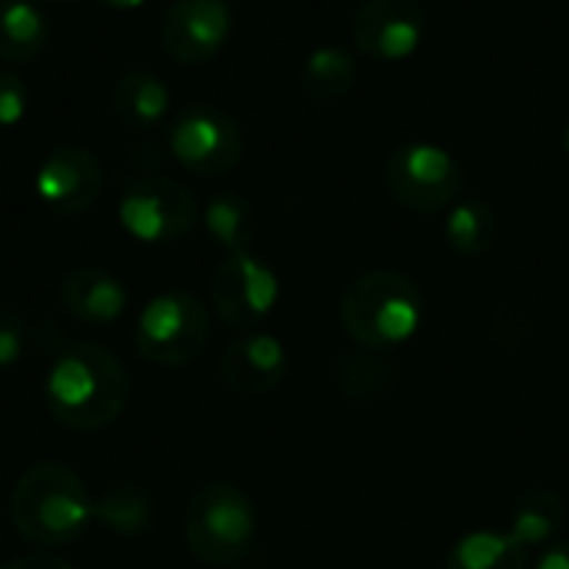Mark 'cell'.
Masks as SVG:
<instances>
[{"label": "cell", "mask_w": 569, "mask_h": 569, "mask_svg": "<svg viewBox=\"0 0 569 569\" xmlns=\"http://www.w3.org/2000/svg\"><path fill=\"white\" fill-rule=\"evenodd\" d=\"M43 403L67 430H103L130 403V373L110 350L97 343H73L50 363Z\"/></svg>", "instance_id": "6da1fadb"}, {"label": "cell", "mask_w": 569, "mask_h": 569, "mask_svg": "<svg viewBox=\"0 0 569 569\" xmlns=\"http://www.w3.org/2000/svg\"><path fill=\"white\" fill-rule=\"evenodd\" d=\"M13 530L43 550L77 543L93 523V497L83 477L63 463H33L10 493Z\"/></svg>", "instance_id": "7a4b0ae2"}, {"label": "cell", "mask_w": 569, "mask_h": 569, "mask_svg": "<svg viewBox=\"0 0 569 569\" xmlns=\"http://www.w3.org/2000/svg\"><path fill=\"white\" fill-rule=\"evenodd\" d=\"M427 317L423 290L400 270H367L340 297V327L363 350H393L417 337Z\"/></svg>", "instance_id": "3957f363"}, {"label": "cell", "mask_w": 569, "mask_h": 569, "mask_svg": "<svg viewBox=\"0 0 569 569\" xmlns=\"http://www.w3.org/2000/svg\"><path fill=\"white\" fill-rule=\"evenodd\" d=\"M257 537L253 500L237 483H207L193 493L183 517L187 550L207 567L240 563Z\"/></svg>", "instance_id": "277c9868"}, {"label": "cell", "mask_w": 569, "mask_h": 569, "mask_svg": "<svg viewBox=\"0 0 569 569\" xmlns=\"http://www.w3.org/2000/svg\"><path fill=\"white\" fill-rule=\"evenodd\" d=\"M137 353L157 367H187L210 343V313L190 290H167L143 303L133 327Z\"/></svg>", "instance_id": "5b68a950"}, {"label": "cell", "mask_w": 569, "mask_h": 569, "mask_svg": "<svg viewBox=\"0 0 569 569\" xmlns=\"http://www.w3.org/2000/svg\"><path fill=\"white\" fill-rule=\"evenodd\" d=\"M383 187L403 210L427 217V213L450 210L460 200L463 167L447 147L413 140L387 157Z\"/></svg>", "instance_id": "8992f818"}, {"label": "cell", "mask_w": 569, "mask_h": 569, "mask_svg": "<svg viewBox=\"0 0 569 569\" xmlns=\"http://www.w3.org/2000/svg\"><path fill=\"white\" fill-rule=\"evenodd\" d=\"M167 150L193 177H227L243 157V130L227 110L190 103L170 123Z\"/></svg>", "instance_id": "52a82bcc"}, {"label": "cell", "mask_w": 569, "mask_h": 569, "mask_svg": "<svg viewBox=\"0 0 569 569\" xmlns=\"http://www.w3.org/2000/svg\"><path fill=\"white\" fill-rule=\"evenodd\" d=\"M117 217L140 243H173L197 227L200 207L183 183L170 177H143L120 193Z\"/></svg>", "instance_id": "ba28073f"}, {"label": "cell", "mask_w": 569, "mask_h": 569, "mask_svg": "<svg viewBox=\"0 0 569 569\" xmlns=\"http://www.w3.org/2000/svg\"><path fill=\"white\" fill-rule=\"evenodd\" d=\"M280 300V280L250 250L227 253L210 277V307L230 330H257Z\"/></svg>", "instance_id": "9c48e42d"}, {"label": "cell", "mask_w": 569, "mask_h": 569, "mask_svg": "<svg viewBox=\"0 0 569 569\" xmlns=\"http://www.w3.org/2000/svg\"><path fill=\"white\" fill-rule=\"evenodd\" d=\"M233 33L230 0H173L160 20V43L173 63L203 67L217 60Z\"/></svg>", "instance_id": "30bf717a"}, {"label": "cell", "mask_w": 569, "mask_h": 569, "mask_svg": "<svg viewBox=\"0 0 569 569\" xmlns=\"http://www.w3.org/2000/svg\"><path fill=\"white\" fill-rule=\"evenodd\" d=\"M427 37V13L417 0H363L350 20L353 50L370 60H407Z\"/></svg>", "instance_id": "8fae6325"}, {"label": "cell", "mask_w": 569, "mask_h": 569, "mask_svg": "<svg viewBox=\"0 0 569 569\" xmlns=\"http://www.w3.org/2000/svg\"><path fill=\"white\" fill-rule=\"evenodd\" d=\"M33 187L43 207H50L53 213L73 217V213H87L97 203L103 190V170L90 150L60 143L40 160Z\"/></svg>", "instance_id": "7c38bea8"}, {"label": "cell", "mask_w": 569, "mask_h": 569, "mask_svg": "<svg viewBox=\"0 0 569 569\" xmlns=\"http://www.w3.org/2000/svg\"><path fill=\"white\" fill-rule=\"evenodd\" d=\"M220 380L243 397H263L273 393L287 370H290V357L283 340H277L273 333L263 330H250L240 333L223 353H220Z\"/></svg>", "instance_id": "4fadbf2b"}, {"label": "cell", "mask_w": 569, "mask_h": 569, "mask_svg": "<svg viewBox=\"0 0 569 569\" xmlns=\"http://www.w3.org/2000/svg\"><path fill=\"white\" fill-rule=\"evenodd\" d=\"M63 310L87 327H110L127 313V283L103 267H77L60 283Z\"/></svg>", "instance_id": "5bb4252c"}, {"label": "cell", "mask_w": 569, "mask_h": 569, "mask_svg": "<svg viewBox=\"0 0 569 569\" xmlns=\"http://www.w3.org/2000/svg\"><path fill=\"white\" fill-rule=\"evenodd\" d=\"M110 107L127 130H153L170 113V87L150 70H127L113 83Z\"/></svg>", "instance_id": "9a60e30c"}, {"label": "cell", "mask_w": 569, "mask_h": 569, "mask_svg": "<svg viewBox=\"0 0 569 569\" xmlns=\"http://www.w3.org/2000/svg\"><path fill=\"white\" fill-rule=\"evenodd\" d=\"M567 527V503L553 490H527L510 507L507 533L523 550H543L553 540H560Z\"/></svg>", "instance_id": "2e32d148"}, {"label": "cell", "mask_w": 569, "mask_h": 569, "mask_svg": "<svg viewBox=\"0 0 569 569\" xmlns=\"http://www.w3.org/2000/svg\"><path fill=\"white\" fill-rule=\"evenodd\" d=\"M50 43V20L37 0H0V60L33 63Z\"/></svg>", "instance_id": "e0dca14e"}, {"label": "cell", "mask_w": 569, "mask_h": 569, "mask_svg": "<svg viewBox=\"0 0 569 569\" xmlns=\"http://www.w3.org/2000/svg\"><path fill=\"white\" fill-rule=\"evenodd\" d=\"M157 503L137 483H110L100 497H93V523L117 537H140L153 527Z\"/></svg>", "instance_id": "ac0fdd59"}, {"label": "cell", "mask_w": 569, "mask_h": 569, "mask_svg": "<svg viewBox=\"0 0 569 569\" xmlns=\"http://www.w3.org/2000/svg\"><path fill=\"white\" fill-rule=\"evenodd\" d=\"M497 213L483 197H463L450 207L447 223H443V237L450 243V250L457 257L477 260L487 257L497 247Z\"/></svg>", "instance_id": "d6986e66"}, {"label": "cell", "mask_w": 569, "mask_h": 569, "mask_svg": "<svg viewBox=\"0 0 569 569\" xmlns=\"http://www.w3.org/2000/svg\"><path fill=\"white\" fill-rule=\"evenodd\" d=\"M443 569H530V550L507 530H473L450 547Z\"/></svg>", "instance_id": "ffe728a7"}, {"label": "cell", "mask_w": 569, "mask_h": 569, "mask_svg": "<svg viewBox=\"0 0 569 569\" xmlns=\"http://www.w3.org/2000/svg\"><path fill=\"white\" fill-rule=\"evenodd\" d=\"M357 83V53L343 43L313 47L300 67V87L313 100H337Z\"/></svg>", "instance_id": "44dd1931"}, {"label": "cell", "mask_w": 569, "mask_h": 569, "mask_svg": "<svg viewBox=\"0 0 569 569\" xmlns=\"http://www.w3.org/2000/svg\"><path fill=\"white\" fill-rule=\"evenodd\" d=\"M397 367L387 360L383 350H357V353H343L337 360V387L350 397V400H383L393 393L397 387Z\"/></svg>", "instance_id": "7402d4cb"}, {"label": "cell", "mask_w": 569, "mask_h": 569, "mask_svg": "<svg viewBox=\"0 0 569 569\" xmlns=\"http://www.w3.org/2000/svg\"><path fill=\"white\" fill-rule=\"evenodd\" d=\"M203 227L213 237V243H220L227 253H237V250H250L257 233V213L247 197L223 190L213 193L210 203L203 207Z\"/></svg>", "instance_id": "603a6c76"}, {"label": "cell", "mask_w": 569, "mask_h": 569, "mask_svg": "<svg viewBox=\"0 0 569 569\" xmlns=\"http://www.w3.org/2000/svg\"><path fill=\"white\" fill-rule=\"evenodd\" d=\"M27 107H30V90L23 77H17L13 70H0V130L17 127L27 117Z\"/></svg>", "instance_id": "cb8c5ba5"}, {"label": "cell", "mask_w": 569, "mask_h": 569, "mask_svg": "<svg viewBox=\"0 0 569 569\" xmlns=\"http://www.w3.org/2000/svg\"><path fill=\"white\" fill-rule=\"evenodd\" d=\"M23 343H27L23 320L13 310L0 307V370L13 367L23 357Z\"/></svg>", "instance_id": "d4e9b609"}, {"label": "cell", "mask_w": 569, "mask_h": 569, "mask_svg": "<svg viewBox=\"0 0 569 569\" xmlns=\"http://www.w3.org/2000/svg\"><path fill=\"white\" fill-rule=\"evenodd\" d=\"M530 569H569V540H553L550 547H543Z\"/></svg>", "instance_id": "484cf974"}, {"label": "cell", "mask_w": 569, "mask_h": 569, "mask_svg": "<svg viewBox=\"0 0 569 569\" xmlns=\"http://www.w3.org/2000/svg\"><path fill=\"white\" fill-rule=\"evenodd\" d=\"M0 569H73L67 560L53 557V553H30V557H17L7 567Z\"/></svg>", "instance_id": "4316f807"}, {"label": "cell", "mask_w": 569, "mask_h": 569, "mask_svg": "<svg viewBox=\"0 0 569 569\" xmlns=\"http://www.w3.org/2000/svg\"><path fill=\"white\" fill-rule=\"evenodd\" d=\"M103 7H110V10H140L147 0H100Z\"/></svg>", "instance_id": "83f0119b"}, {"label": "cell", "mask_w": 569, "mask_h": 569, "mask_svg": "<svg viewBox=\"0 0 569 569\" xmlns=\"http://www.w3.org/2000/svg\"><path fill=\"white\" fill-rule=\"evenodd\" d=\"M563 150H567V157H569V123H567V130H563Z\"/></svg>", "instance_id": "f1b7e54d"}, {"label": "cell", "mask_w": 569, "mask_h": 569, "mask_svg": "<svg viewBox=\"0 0 569 569\" xmlns=\"http://www.w3.org/2000/svg\"><path fill=\"white\" fill-rule=\"evenodd\" d=\"M50 3H70V0H50Z\"/></svg>", "instance_id": "f546056e"}, {"label": "cell", "mask_w": 569, "mask_h": 569, "mask_svg": "<svg viewBox=\"0 0 569 569\" xmlns=\"http://www.w3.org/2000/svg\"><path fill=\"white\" fill-rule=\"evenodd\" d=\"M253 569H267V567H253Z\"/></svg>", "instance_id": "4dcf8cb0"}]
</instances>
